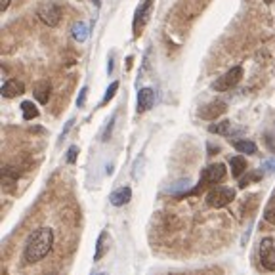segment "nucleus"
I'll return each instance as SVG.
<instances>
[{
    "mask_svg": "<svg viewBox=\"0 0 275 275\" xmlns=\"http://www.w3.org/2000/svg\"><path fill=\"white\" fill-rule=\"evenodd\" d=\"M22 111H23V118L25 120H32L38 116V109L32 102H23L22 104Z\"/></svg>",
    "mask_w": 275,
    "mask_h": 275,
    "instance_id": "nucleus-18",
    "label": "nucleus"
},
{
    "mask_svg": "<svg viewBox=\"0 0 275 275\" xmlns=\"http://www.w3.org/2000/svg\"><path fill=\"white\" fill-rule=\"evenodd\" d=\"M100 275H106V274H100Z\"/></svg>",
    "mask_w": 275,
    "mask_h": 275,
    "instance_id": "nucleus-28",
    "label": "nucleus"
},
{
    "mask_svg": "<svg viewBox=\"0 0 275 275\" xmlns=\"http://www.w3.org/2000/svg\"><path fill=\"white\" fill-rule=\"evenodd\" d=\"M208 132L218 134V136H230V134H232V122H230V120H222V122L210 124V126H208Z\"/></svg>",
    "mask_w": 275,
    "mask_h": 275,
    "instance_id": "nucleus-17",
    "label": "nucleus"
},
{
    "mask_svg": "<svg viewBox=\"0 0 275 275\" xmlns=\"http://www.w3.org/2000/svg\"><path fill=\"white\" fill-rule=\"evenodd\" d=\"M73 122H74L73 118H69V120H67V124H65V130H64V132H62V138H64L65 134H67V132L71 130V126H73Z\"/></svg>",
    "mask_w": 275,
    "mask_h": 275,
    "instance_id": "nucleus-24",
    "label": "nucleus"
},
{
    "mask_svg": "<svg viewBox=\"0 0 275 275\" xmlns=\"http://www.w3.org/2000/svg\"><path fill=\"white\" fill-rule=\"evenodd\" d=\"M224 178H226V164H222V162L210 164V166H206V168L202 170L201 182H199L197 190H193L191 193H197L199 188H202V186H216V184H220Z\"/></svg>",
    "mask_w": 275,
    "mask_h": 275,
    "instance_id": "nucleus-4",
    "label": "nucleus"
},
{
    "mask_svg": "<svg viewBox=\"0 0 275 275\" xmlns=\"http://www.w3.org/2000/svg\"><path fill=\"white\" fill-rule=\"evenodd\" d=\"M230 166H232V174L235 178H241V174H243L244 170H246V160L244 157H232L230 159Z\"/></svg>",
    "mask_w": 275,
    "mask_h": 275,
    "instance_id": "nucleus-16",
    "label": "nucleus"
},
{
    "mask_svg": "<svg viewBox=\"0 0 275 275\" xmlns=\"http://www.w3.org/2000/svg\"><path fill=\"white\" fill-rule=\"evenodd\" d=\"M226 109H228V106L224 104L222 100H218V102H210V104H206L204 107H201L199 116L204 118V120H214L216 116L224 115V113H226Z\"/></svg>",
    "mask_w": 275,
    "mask_h": 275,
    "instance_id": "nucleus-8",
    "label": "nucleus"
},
{
    "mask_svg": "<svg viewBox=\"0 0 275 275\" xmlns=\"http://www.w3.org/2000/svg\"><path fill=\"white\" fill-rule=\"evenodd\" d=\"M71 34H73V38L76 42H84L88 38V25L84 22H76L73 25V29H71Z\"/></svg>",
    "mask_w": 275,
    "mask_h": 275,
    "instance_id": "nucleus-14",
    "label": "nucleus"
},
{
    "mask_svg": "<svg viewBox=\"0 0 275 275\" xmlns=\"http://www.w3.org/2000/svg\"><path fill=\"white\" fill-rule=\"evenodd\" d=\"M260 264L264 266L268 272H275V239L274 237H264L260 241Z\"/></svg>",
    "mask_w": 275,
    "mask_h": 275,
    "instance_id": "nucleus-5",
    "label": "nucleus"
},
{
    "mask_svg": "<svg viewBox=\"0 0 275 275\" xmlns=\"http://www.w3.org/2000/svg\"><path fill=\"white\" fill-rule=\"evenodd\" d=\"M130 199H132V190L128 186L118 188V190L109 195V201H111L113 206H124L126 202H130Z\"/></svg>",
    "mask_w": 275,
    "mask_h": 275,
    "instance_id": "nucleus-11",
    "label": "nucleus"
},
{
    "mask_svg": "<svg viewBox=\"0 0 275 275\" xmlns=\"http://www.w3.org/2000/svg\"><path fill=\"white\" fill-rule=\"evenodd\" d=\"M107 248H109V233L107 232H102L100 237H98V243H96V252H94V262L102 260L106 256Z\"/></svg>",
    "mask_w": 275,
    "mask_h": 275,
    "instance_id": "nucleus-13",
    "label": "nucleus"
},
{
    "mask_svg": "<svg viewBox=\"0 0 275 275\" xmlns=\"http://www.w3.org/2000/svg\"><path fill=\"white\" fill-rule=\"evenodd\" d=\"M76 155H78V148H76V146H71L69 151H67V162L73 164L74 160H76Z\"/></svg>",
    "mask_w": 275,
    "mask_h": 275,
    "instance_id": "nucleus-20",
    "label": "nucleus"
},
{
    "mask_svg": "<svg viewBox=\"0 0 275 275\" xmlns=\"http://www.w3.org/2000/svg\"><path fill=\"white\" fill-rule=\"evenodd\" d=\"M264 168H268V170H275V160H270V162H266Z\"/></svg>",
    "mask_w": 275,
    "mask_h": 275,
    "instance_id": "nucleus-26",
    "label": "nucleus"
},
{
    "mask_svg": "<svg viewBox=\"0 0 275 275\" xmlns=\"http://www.w3.org/2000/svg\"><path fill=\"white\" fill-rule=\"evenodd\" d=\"M151 8H153V0H144V2L138 6L136 14H134V23H132V31H134L136 36L138 32L146 27L149 16H151Z\"/></svg>",
    "mask_w": 275,
    "mask_h": 275,
    "instance_id": "nucleus-7",
    "label": "nucleus"
},
{
    "mask_svg": "<svg viewBox=\"0 0 275 275\" xmlns=\"http://www.w3.org/2000/svg\"><path fill=\"white\" fill-rule=\"evenodd\" d=\"M233 148L237 149L239 153H244V155H254L256 153V144L250 142V140H237V142H233Z\"/></svg>",
    "mask_w": 275,
    "mask_h": 275,
    "instance_id": "nucleus-15",
    "label": "nucleus"
},
{
    "mask_svg": "<svg viewBox=\"0 0 275 275\" xmlns=\"http://www.w3.org/2000/svg\"><path fill=\"white\" fill-rule=\"evenodd\" d=\"M54 246V232L50 228H38L29 235L25 248H23V260L27 264H36L42 258L48 256V252Z\"/></svg>",
    "mask_w": 275,
    "mask_h": 275,
    "instance_id": "nucleus-1",
    "label": "nucleus"
},
{
    "mask_svg": "<svg viewBox=\"0 0 275 275\" xmlns=\"http://www.w3.org/2000/svg\"><path fill=\"white\" fill-rule=\"evenodd\" d=\"M115 118H116L115 115L111 116V120H109V124H107L106 132H104V136H102V140H104V142H107V140L111 138V130H113V124H115Z\"/></svg>",
    "mask_w": 275,
    "mask_h": 275,
    "instance_id": "nucleus-22",
    "label": "nucleus"
},
{
    "mask_svg": "<svg viewBox=\"0 0 275 275\" xmlns=\"http://www.w3.org/2000/svg\"><path fill=\"white\" fill-rule=\"evenodd\" d=\"M266 220H268V222H272V224H275V202H272V204H270V206H268V208H266Z\"/></svg>",
    "mask_w": 275,
    "mask_h": 275,
    "instance_id": "nucleus-21",
    "label": "nucleus"
},
{
    "mask_svg": "<svg viewBox=\"0 0 275 275\" xmlns=\"http://www.w3.org/2000/svg\"><path fill=\"white\" fill-rule=\"evenodd\" d=\"M155 104V92L151 88H142L138 92V111L140 113H146L148 109H151Z\"/></svg>",
    "mask_w": 275,
    "mask_h": 275,
    "instance_id": "nucleus-9",
    "label": "nucleus"
},
{
    "mask_svg": "<svg viewBox=\"0 0 275 275\" xmlns=\"http://www.w3.org/2000/svg\"><path fill=\"white\" fill-rule=\"evenodd\" d=\"M116 90H118V82H113V84L107 88V92H106V96H104V100H102V104H107V102H111V100L115 98Z\"/></svg>",
    "mask_w": 275,
    "mask_h": 275,
    "instance_id": "nucleus-19",
    "label": "nucleus"
},
{
    "mask_svg": "<svg viewBox=\"0 0 275 275\" xmlns=\"http://www.w3.org/2000/svg\"><path fill=\"white\" fill-rule=\"evenodd\" d=\"M233 199H235V190L224 188V186L212 188V190L206 193V197H204L206 204L212 206V208H224V206H228Z\"/></svg>",
    "mask_w": 275,
    "mask_h": 275,
    "instance_id": "nucleus-2",
    "label": "nucleus"
},
{
    "mask_svg": "<svg viewBox=\"0 0 275 275\" xmlns=\"http://www.w3.org/2000/svg\"><path fill=\"white\" fill-rule=\"evenodd\" d=\"M264 2H266V4H274L275 0H264Z\"/></svg>",
    "mask_w": 275,
    "mask_h": 275,
    "instance_id": "nucleus-27",
    "label": "nucleus"
},
{
    "mask_svg": "<svg viewBox=\"0 0 275 275\" xmlns=\"http://www.w3.org/2000/svg\"><path fill=\"white\" fill-rule=\"evenodd\" d=\"M8 6H10V0H0V10L6 12L8 10Z\"/></svg>",
    "mask_w": 275,
    "mask_h": 275,
    "instance_id": "nucleus-25",
    "label": "nucleus"
},
{
    "mask_svg": "<svg viewBox=\"0 0 275 275\" xmlns=\"http://www.w3.org/2000/svg\"><path fill=\"white\" fill-rule=\"evenodd\" d=\"M25 92V86H23L22 80H16V78H10V80H6L4 84H2V96L4 98H18V96H22Z\"/></svg>",
    "mask_w": 275,
    "mask_h": 275,
    "instance_id": "nucleus-10",
    "label": "nucleus"
},
{
    "mask_svg": "<svg viewBox=\"0 0 275 275\" xmlns=\"http://www.w3.org/2000/svg\"><path fill=\"white\" fill-rule=\"evenodd\" d=\"M241 78H243V69H241L239 65H235V67H232L228 73H224L222 76H218L210 86H212V90H216V92H226V90H232L233 86L239 84Z\"/></svg>",
    "mask_w": 275,
    "mask_h": 275,
    "instance_id": "nucleus-3",
    "label": "nucleus"
},
{
    "mask_svg": "<svg viewBox=\"0 0 275 275\" xmlns=\"http://www.w3.org/2000/svg\"><path fill=\"white\" fill-rule=\"evenodd\" d=\"M34 98H36V102L38 104H48V100H50V94H52V84L48 82V80H38L36 84H34Z\"/></svg>",
    "mask_w": 275,
    "mask_h": 275,
    "instance_id": "nucleus-12",
    "label": "nucleus"
},
{
    "mask_svg": "<svg viewBox=\"0 0 275 275\" xmlns=\"http://www.w3.org/2000/svg\"><path fill=\"white\" fill-rule=\"evenodd\" d=\"M86 94H88V88H86V86H82V88H80V94H78V98H76V107H82V106H84Z\"/></svg>",
    "mask_w": 275,
    "mask_h": 275,
    "instance_id": "nucleus-23",
    "label": "nucleus"
},
{
    "mask_svg": "<svg viewBox=\"0 0 275 275\" xmlns=\"http://www.w3.org/2000/svg\"><path fill=\"white\" fill-rule=\"evenodd\" d=\"M38 18L48 27H56L60 23V20H62V8L58 4H54V2H46V4H42L38 8Z\"/></svg>",
    "mask_w": 275,
    "mask_h": 275,
    "instance_id": "nucleus-6",
    "label": "nucleus"
}]
</instances>
